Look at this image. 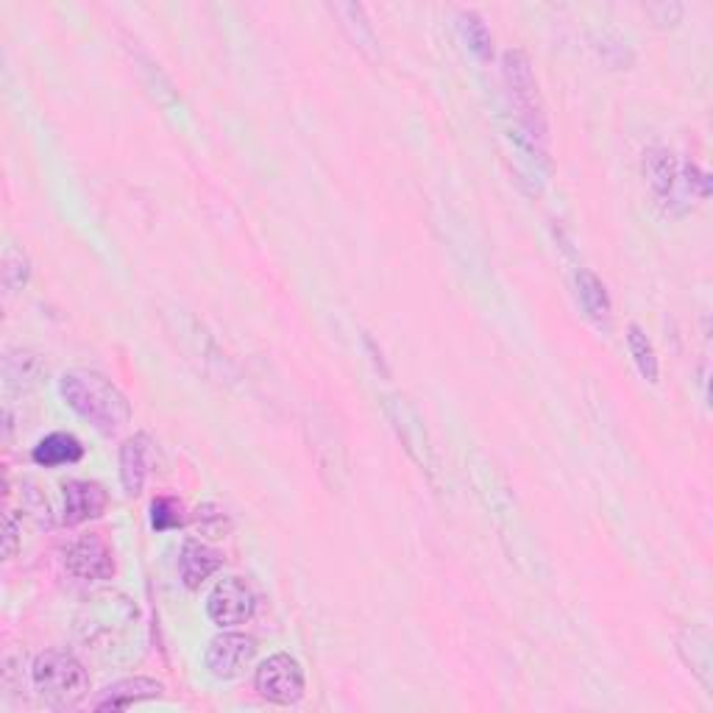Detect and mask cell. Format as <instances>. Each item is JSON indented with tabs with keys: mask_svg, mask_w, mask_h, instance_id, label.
<instances>
[{
	"mask_svg": "<svg viewBox=\"0 0 713 713\" xmlns=\"http://www.w3.org/2000/svg\"><path fill=\"white\" fill-rule=\"evenodd\" d=\"M254 655H257V638L248 632H221L209 641L204 663L216 680H234L251 666Z\"/></svg>",
	"mask_w": 713,
	"mask_h": 713,
	"instance_id": "obj_5",
	"label": "cell"
},
{
	"mask_svg": "<svg viewBox=\"0 0 713 713\" xmlns=\"http://www.w3.org/2000/svg\"><path fill=\"white\" fill-rule=\"evenodd\" d=\"M627 348H630V357L632 362H636L638 373H641L647 382L655 385L657 373H661L657 354H655V346H652V341L647 337V332L638 327V323H630V327H627Z\"/></svg>",
	"mask_w": 713,
	"mask_h": 713,
	"instance_id": "obj_17",
	"label": "cell"
},
{
	"mask_svg": "<svg viewBox=\"0 0 713 713\" xmlns=\"http://www.w3.org/2000/svg\"><path fill=\"white\" fill-rule=\"evenodd\" d=\"M257 611V597L251 586L241 577H226L216 582V588L207 597V613L212 625L218 627H237L246 625Z\"/></svg>",
	"mask_w": 713,
	"mask_h": 713,
	"instance_id": "obj_6",
	"label": "cell"
},
{
	"mask_svg": "<svg viewBox=\"0 0 713 713\" xmlns=\"http://www.w3.org/2000/svg\"><path fill=\"white\" fill-rule=\"evenodd\" d=\"M59 393L70 410L93 423V430L107 438L118 435L132 421V404H128L126 393L98 371L76 368V371L62 373Z\"/></svg>",
	"mask_w": 713,
	"mask_h": 713,
	"instance_id": "obj_2",
	"label": "cell"
},
{
	"mask_svg": "<svg viewBox=\"0 0 713 713\" xmlns=\"http://www.w3.org/2000/svg\"><path fill=\"white\" fill-rule=\"evenodd\" d=\"M3 557L7 561H12L14 555H17V543H20V536H17V513L9 511L7 516V532H3Z\"/></svg>",
	"mask_w": 713,
	"mask_h": 713,
	"instance_id": "obj_22",
	"label": "cell"
},
{
	"mask_svg": "<svg viewBox=\"0 0 713 713\" xmlns=\"http://www.w3.org/2000/svg\"><path fill=\"white\" fill-rule=\"evenodd\" d=\"M32 680L45 705L53 711L76 708L89 691V672L67 650H48L37 655L32 666Z\"/></svg>",
	"mask_w": 713,
	"mask_h": 713,
	"instance_id": "obj_3",
	"label": "cell"
},
{
	"mask_svg": "<svg viewBox=\"0 0 713 713\" xmlns=\"http://www.w3.org/2000/svg\"><path fill=\"white\" fill-rule=\"evenodd\" d=\"M254 688H257V694L262 700L273 702V705H296L307 691L302 663L296 657L284 655V652L271 655L268 661L259 663L257 675H254Z\"/></svg>",
	"mask_w": 713,
	"mask_h": 713,
	"instance_id": "obj_4",
	"label": "cell"
},
{
	"mask_svg": "<svg viewBox=\"0 0 713 713\" xmlns=\"http://www.w3.org/2000/svg\"><path fill=\"white\" fill-rule=\"evenodd\" d=\"M34 463L42 468H59V466H73L84 457V446L76 435L67 432H51L34 446L32 452Z\"/></svg>",
	"mask_w": 713,
	"mask_h": 713,
	"instance_id": "obj_12",
	"label": "cell"
},
{
	"mask_svg": "<svg viewBox=\"0 0 713 713\" xmlns=\"http://www.w3.org/2000/svg\"><path fill=\"white\" fill-rule=\"evenodd\" d=\"M502 78L507 87V101H511L513 126H516L518 148L536 157V162H550L546 159V143H550V126H546V109L541 101L532 62L525 51H507L502 57Z\"/></svg>",
	"mask_w": 713,
	"mask_h": 713,
	"instance_id": "obj_1",
	"label": "cell"
},
{
	"mask_svg": "<svg viewBox=\"0 0 713 713\" xmlns=\"http://www.w3.org/2000/svg\"><path fill=\"white\" fill-rule=\"evenodd\" d=\"M388 416H391L393 427H396L398 438H402L404 448L416 457V448L421 446L427 455H430V443H427V432H423L421 418L416 416L410 404L404 398H388Z\"/></svg>",
	"mask_w": 713,
	"mask_h": 713,
	"instance_id": "obj_15",
	"label": "cell"
},
{
	"mask_svg": "<svg viewBox=\"0 0 713 713\" xmlns=\"http://www.w3.org/2000/svg\"><path fill=\"white\" fill-rule=\"evenodd\" d=\"M148 455H151V438L146 432H137L121 446V482L126 496H139L146 488L148 477Z\"/></svg>",
	"mask_w": 713,
	"mask_h": 713,
	"instance_id": "obj_10",
	"label": "cell"
},
{
	"mask_svg": "<svg viewBox=\"0 0 713 713\" xmlns=\"http://www.w3.org/2000/svg\"><path fill=\"white\" fill-rule=\"evenodd\" d=\"M162 683L151 680V677H128V680L109 686L101 700L95 702V711H126L137 702L157 700V697H162Z\"/></svg>",
	"mask_w": 713,
	"mask_h": 713,
	"instance_id": "obj_11",
	"label": "cell"
},
{
	"mask_svg": "<svg viewBox=\"0 0 713 713\" xmlns=\"http://www.w3.org/2000/svg\"><path fill=\"white\" fill-rule=\"evenodd\" d=\"M109 505V496L103 491V485L89 480H73L64 485V527H78L84 521H93V518L103 516Z\"/></svg>",
	"mask_w": 713,
	"mask_h": 713,
	"instance_id": "obj_8",
	"label": "cell"
},
{
	"mask_svg": "<svg viewBox=\"0 0 713 713\" xmlns=\"http://www.w3.org/2000/svg\"><path fill=\"white\" fill-rule=\"evenodd\" d=\"M28 279H32V259L26 257V251L9 246L3 254V287L17 293L20 287H26Z\"/></svg>",
	"mask_w": 713,
	"mask_h": 713,
	"instance_id": "obj_19",
	"label": "cell"
},
{
	"mask_svg": "<svg viewBox=\"0 0 713 713\" xmlns=\"http://www.w3.org/2000/svg\"><path fill=\"white\" fill-rule=\"evenodd\" d=\"M644 173L650 179V187L663 204L675 201V189H677V162L669 151H663V148H652L644 159Z\"/></svg>",
	"mask_w": 713,
	"mask_h": 713,
	"instance_id": "obj_14",
	"label": "cell"
},
{
	"mask_svg": "<svg viewBox=\"0 0 713 713\" xmlns=\"http://www.w3.org/2000/svg\"><path fill=\"white\" fill-rule=\"evenodd\" d=\"M577 298H580L582 310H586V316L591 318V321L597 323L611 321V312H613L611 293H607L605 282H602L593 271H588V268H580V271H577Z\"/></svg>",
	"mask_w": 713,
	"mask_h": 713,
	"instance_id": "obj_13",
	"label": "cell"
},
{
	"mask_svg": "<svg viewBox=\"0 0 713 713\" xmlns=\"http://www.w3.org/2000/svg\"><path fill=\"white\" fill-rule=\"evenodd\" d=\"M332 12L341 17V26L346 28V34L352 37V42L360 48V51L373 53L377 51V34H373L371 23L366 17V9L360 3H335V7H329Z\"/></svg>",
	"mask_w": 713,
	"mask_h": 713,
	"instance_id": "obj_16",
	"label": "cell"
},
{
	"mask_svg": "<svg viewBox=\"0 0 713 713\" xmlns=\"http://www.w3.org/2000/svg\"><path fill=\"white\" fill-rule=\"evenodd\" d=\"M652 17H657V26H677V20L683 17V7L680 3H657V7H650Z\"/></svg>",
	"mask_w": 713,
	"mask_h": 713,
	"instance_id": "obj_21",
	"label": "cell"
},
{
	"mask_svg": "<svg viewBox=\"0 0 713 713\" xmlns=\"http://www.w3.org/2000/svg\"><path fill=\"white\" fill-rule=\"evenodd\" d=\"M187 521L184 516V507L179 499L173 496H159L151 502V527L153 530L164 532V530H176Z\"/></svg>",
	"mask_w": 713,
	"mask_h": 713,
	"instance_id": "obj_20",
	"label": "cell"
},
{
	"mask_svg": "<svg viewBox=\"0 0 713 713\" xmlns=\"http://www.w3.org/2000/svg\"><path fill=\"white\" fill-rule=\"evenodd\" d=\"M64 566L78 580H112L114 552L98 532H89L64 550Z\"/></svg>",
	"mask_w": 713,
	"mask_h": 713,
	"instance_id": "obj_7",
	"label": "cell"
},
{
	"mask_svg": "<svg viewBox=\"0 0 713 713\" xmlns=\"http://www.w3.org/2000/svg\"><path fill=\"white\" fill-rule=\"evenodd\" d=\"M223 561L226 557L218 550H212L209 543L184 541L182 555H179V575H182V582L189 591H196V588H201L209 577L216 575L218 568L223 566Z\"/></svg>",
	"mask_w": 713,
	"mask_h": 713,
	"instance_id": "obj_9",
	"label": "cell"
},
{
	"mask_svg": "<svg viewBox=\"0 0 713 713\" xmlns=\"http://www.w3.org/2000/svg\"><path fill=\"white\" fill-rule=\"evenodd\" d=\"M460 32L466 37L468 48L474 51V57L480 62H491L493 59V37L491 28L482 23V17H477L474 12H460Z\"/></svg>",
	"mask_w": 713,
	"mask_h": 713,
	"instance_id": "obj_18",
	"label": "cell"
}]
</instances>
